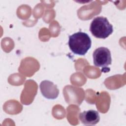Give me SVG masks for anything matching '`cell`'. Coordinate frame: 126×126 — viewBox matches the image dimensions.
Listing matches in <instances>:
<instances>
[{
  "mask_svg": "<svg viewBox=\"0 0 126 126\" xmlns=\"http://www.w3.org/2000/svg\"><path fill=\"white\" fill-rule=\"evenodd\" d=\"M68 38L69 49L75 54L84 56L91 47V39L85 32H78L69 35Z\"/></svg>",
  "mask_w": 126,
  "mask_h": 126,
  "instance_id": "1",
  "label": "cell"
},
{
  "mask_svg": "<svg viewBox=\"0 0 126 126\" xmlns=\"http://www.w3.org/2000/svg\"><path fill=\"white\" fill-rule=\"evenodd\" d=\"M79 118L81 123L85 125H95L100 120L98 112L94 110H89L80 113Z\"/></svg>",
  "mask_w": 126,
  "mask_h": 126,
  "instance_id": "5",
  "label": "cell"
},
{
  "mask_svg": "<svg viewBox=\"0 0 126 126\" xmlns=\"http://www.w3.org/2000/svg\"><path fill=\"white\" fill-rule=\"evenodd\" d=\"M90 31L95 37L105 39L112 34L113 28L106 17L98 16L94 18L92 21Z\"/></svg>",
  "mask_w": 126,
  "mask_h": 126,
  "instance_id": "2",
  "label": "cell"
},
{
  "mask_svg": "<svg viewBox=\"0 0 126 126\" xmlns=\"http://www.w3.org/2000/svg\"><path fill=\"white\" fill-rule=\"evenodd\" d=\"M93 57L94 65L97 67L103 68L102 71L111 64V52L106 47H100L96 48L93 52Z\"/></svg>",
  "mask_w": 126,
  "mask_h": 126,
  "instance_id": "3",
  "label": "cell"
},
{
  "mask_svg": "<svg viewBox=\"0 0 126 126\" xmlns=\"http://www.w3.org/2000/svg\"><path fill=\"white\" fill-rule=\"evenodd\" d=\"M39 88L42 95L47 99H54L59 95V90L57 85L50 81H42L39 85Z\"/></svg>",
  "mask_w": 126,
  "mask_h": 126,
  "instance_id": "4",
  "label": "cell"
}]
</instances>
